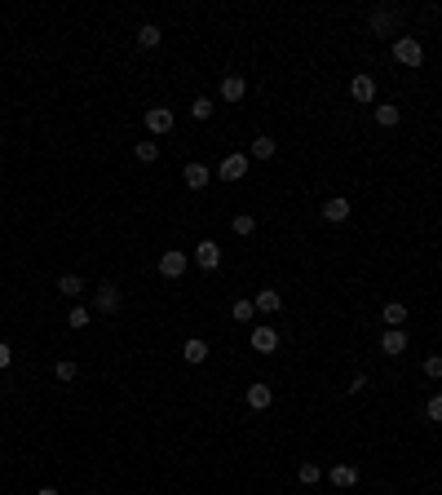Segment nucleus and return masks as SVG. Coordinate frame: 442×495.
Instances as JSON below:
<instances>
[{"label": "nucleus", "mask_w": 442, "mask_h": 495, "mask_svg": "<svg viewBox=\"0 0 442 495\" xmlns=\"http://www.w3.org/2000/svg\"><path fill=\"white\" fill-rule=\"evenodd\" d=\"M9 362H13V350H9V345H5V341H0V372H5V367H9Z\"/></svg>", "instance_id": "2f4dec72"}, {"label": "nucleus", "mask_w": 442, "mask_h": 495, "mask_svg": "<svg viewBox=\"0 0 442 495\" xmlns=\"http://www.w3.org/2000/svg\"><path fill=\"white\" fill-rule=\"evenodd\" d=\"M381 319H385V327H403V319H407V305H403V301H389V305L381 310Z\"/></svg>", "instance_id": "412c9836"}, {"label": "nucleus", "mask_w": 442, "mask_h": 495, "mask_svg": "<svg viewBox=\"0 0 442 495\" xmlns=\"http://www.w3.org/2000/svg\"><path fill=\"white\" fill-rule=\"evenodd\" d=\"M231 226H235V235H252V230H257V217H252V212H239Z\"/></svg>", "instance_id": "c85d7f7f"}, {"label": "nucleus", "mask_w": 442, "mask_h": 495, "mask_svg": "<svg viewBox=\"0 0 442 495\" xmlns=\"http://www.w3.org/2000/svg\"><path fill=\"white\" fill-rule=\"evenodd\" d=\"M327 482L340 487V491H350V487H358V469L354 465H332V469H327Z\"/></svg>", "instance_id": "f8f14e48"}, {"label": "nucleus", "mask_w": 442, "mask_h": 495, "mask_svg": "<svg viewBox=\"0 0 442 495\" xmlns=\"http://www.w3.org/2000/svg\"><path fill=\"white\" fill-rule=\"evenodd\" d=\"M182 358H186V362H190V367H199V362H204V358H208V345H204V341H199V336H190V341H186V345H182Z\"/></svg>", "instance_id": "f3484780"}, {"label": "nucleus", "mask_w": 442, "mask_h": 495, "mask_svg": "<svg viewBox=\"0 0 442 495\" xmlns=\"http://www.w3.org/2000/svg\"><path fill=\"white\" fill-rule=\"evenodd\" d=\"M142 120H146V128H151V138H159V133H168V128L177 124V115H173L168 106H151Z\"/></svg>", "instance_id": "20e7f679"}, {"label": "nucleus", "mask_w": 442, "mask_h": 495, "mask_svg": "<svg viewBox=\"0 0 442 495\" xmlns=\"http://www.w3.org/2000/svg\"><path fill=\"white\" fill-rule=\"evenodd\" d=\"M54 376H58V381H62V385H71V381H75V376H80V362H71V358H62V362H58V367H54Z\"/></svg>", "instance_id": "393cba45"}, {"label": "nucleus", "mask_w": 442, "mask_h": 495, "mask_svg": "<svg viewBox=\"0 0 442 495\" xmlns=\"http://www.w3.org/2000/svg\"><path fill=\"white\" fill-rule=\"evenodd\" d=\"M350 217V200H345V195H332V200H327L323 204V221H332V226H340V221H345Z\"/></svg>", "instance_id": "ddd939ff"}, {"label": "nucleus", "mask_w": 442, "mask_h": 495, "mask_svg": "<svg viewBox=\"0 0 442 495\" xmlns=\"http://www.w3.org/2000/svg\"><path fill=\"white\" fill-rule=\"evenodd\" d=\"M0 420H5V416H0Z\"/></svg>", "instance_id": "72a5a7b5"}, {"label": "nucleus", "mask_w": 442, "mask_h": 495, "mask_svg": "<svg viewBox=\"0 0 442 495\" xmlns=\"http://www.w3.org/2000/svg\"><path fill=\"white\" fill-rule=\"evenodd\" d=\"M231 319L252 323V319H257V305H252V301H235V305H231Z\"/></svg>", "instance_id": "bb28decb"}, {"label": "nucleus", "mask_w": 442, "mask_h": 495, "mask_svg": "<svg viewBox=\"0 0 442 495\" xmlns=\"http://www.w3.org/2000/svg\"><path fill=\"white\" fill-rule=\"evenodd\" d=\"M212 111H217V102H212V97H195V102H190V115H195V120H212Z\"/></svg>", "instance_id": "b1692460"}, {"label": "nucleus", "mask_w": 442, "mask_h": 495, "mask_svg": "<svg viewBox=\"0 0 442 495\" xmlns=\"http://www.w3.org/2000/svg\"><path fill=\"white\" fill-rule=\"evenodd\" d=\"M350 97H354V102H363V106L376 102V80H372L367 71H358V75L350 80Z\"/></svg>", "instance_id": "0eeeda50"}, {"label": "nucleus", "mask_w": 442, "mask_h": 495, "mask_svg": "<svg viewBox=\"0 0 442 495\" xmlns=\"http://www.w3.org/2000/svg\"><path fill=\"white\" fill-rule=\"evenodd\" d=\"M120 301H124V296H120L116 283H97V288H93V310H97V314H116Z\"/></svg>", "instance_id": "f03ea898"}, {"label": "nucleus", "mask_w": 442, "mask_h": 495, "mask_svg": "<svg viewBox=\"0 0 442 495\" xmlns=\"http://www.w3.org/2000/svg\"><path fill=\"white\" fill-rule=\"evenodd\" d=\"M159 40H164V31H159L155 23H146V27H137V44H142V49H155Z\"/></svg>", "instance_id": "5701e85b"}, {"label": "nucleus", "mask_w": 442, "mask_h": 495, "mask_svg": "<svg viewBox=\"0 0 442 495\" xmlns=\"http://www.w3.org/2000/svg\"><path fill=\"white\" fill-rule=\"evenodd\" d=\"M279 146H274V138H257L252 146H248V159H270Z\"/></svg>", "instance_id": "4be33fe9"}, {"label": "nucleus", "mask_w": 442, "mask_h": 495, "mask_svg": "<svg viewBox=\"0 0 442 495\" xmlns=\"http://www.w3.org/2000/svg\"><path fill=\"white\" fill-rule=\"evenodd\" d=\"M221 181H239V177H248V155H226L221 159V169H217Z\"/></svg>", "instance_id": "1a4fd4ad"}, {"label": "nucleus", "mask_w": 442, "mask_h": 495, "mask_svg": "<svg viewBox=\"0 0 442 495\" xmlns=\"http://www.w3.org/2000/svg\"><path fill=\"white\" fill-rule=\"evenodd\" d=\"M394 58L403 62V67H420V62H424V44L416 36H394Z\"/></svg>", "instance_id": "f257e3e1"}, {"label": "nucleus", "mask_w": 442, "mask_h": 495, "mask_svg": "<svg viewBox=\"0 0 442 495\" xmlns=\"http://www.w3.org/2000/svg\"><path fill=\"white\" fill-rule=\"evenodd\" d=\"M89 323H93V310L75 301V305L67 310V327H75V332H80V327H89Z\"/></svg>", "instance_id": "6ab92c4d"}, {"label": "nucleus", "mask_w": 442, "mask_h": 495, "mask_svg": "<svg viewBox=\"0 0 442 495\" xmlns=\"http://www.w3.org/2000/svg\"><path fill=\"white\" fill-rule=\"evenodd\" d=\"M420 367H424V376H429V381H442V354H429Z\"/></svg>", "instance_id": "c756f323"}, {"label": "nucleus", "mask_w": 442, "mask_h": 495, "mask_svg": "<svg viewBox=\"0 0 442 495\" xmlns=\"http://www.w3.org/2000/svg\"><path fill=\"white\" fill-rule=\"evenodd\" d=\"M182 177H186V190H204L208 181H212V173H208V164H199V159H190L186 169H182Z\"/></svg>", "instance_id": "9d476101"}, {"label": "nucleus", "mask_w": 442, "mask_h": 495, "mask_svg": "<svg viewBox=\"0 0 442 495\" xmlns=\"http://www.w3.org/2000/svg\"><path fill=\"white\" fill-rule=\"evenodd\" d=\"M195 266L199 270H221V243L217 239H199L195 243Z\"/></svg>", "instance_id": "7ed1b4c3"}, {"label": "nucleus", "mask_w": 442, "mask_h": 495, "mask_svg": "<svg viewBox=\"0 0 442 495\" xmlns=\"http://www.w3.org/2000/svg\"><path fill=\"white\" fill-rule=\"evenodd\" d=\"M159 274L164 279H182L186 274V252H182V248H168V252L159 257Z\"/></svg>", "instance_id": "423d86ee"}, {"label": "nucleus", "mask_w": 442, "mask_h": 495, "mask_svg": "<svg viewBox=\"0 0 442 495\" xmlns=\"http://www.w3.org/2000/svg\"><path fill=\"white\" fill-rule=\"evenodd\" d=\"M424 416H429L434 424H442V393H434V398H429V407H424Z\"/></svg>", "instance_id": "7c9ffc66"}, {"label": "nucleus", "mask_w": 442, "mask_h": 495, "mask_svg": "<svg viewBox=\"0 0 442 495\" xmlns=\"http://www.w3.org/2000/svg\"><path fill=\"white\" fill-rule=\"evenodd\" d=\"M36 495H58V491H54V487H40V491H36Z\"/></svg>", "instance_id": "473e14b6"}, {"label": "nucleus", "mask_w": 442, "mask_h": 495, "mask_svg": "<svg viewBox=\"0 0 442 495\" xmlns=\"http://www.w3.org/2000/svg\"><path fill=\"white\" fill-rule=\"evenodd\" d=\"M407 350V332H403V327H389V332L381 336V354H389V358H398Z\"/></svg>", "instance_id": "2eb2a0df"}, {"label": "nucleus", "mask_w": 442, "mask_h": 495, "mask_svg": "<svg viewBox=\"0 0 442 495\" xmlns=\"http://www.w3.org/2000/svg\"><path fill=\"white\" fill-rule=\"evenodd\" d=\"M58 292L71 296V301H80V296H85V279H80V274H62L58 279Z\"/></svg>", "instance_id": "a211bd4d"}, {"label": "nucleus", "mask_w": 442, "mask_h": 495, "mask_svg": "<svg viewBox=\"0 0 442 495\" xmlns=\"http://www.w3.org/2000/svg\"><path fill=\"white\" fill-rule=\"evenodd\" d=\"M252 305H257V314H279V305H283V296H279V288H261Z\"/></svg>", "instance_id": "4468645a"}, {"label": "nucleus", "mask_w": 442, "mask_h": 495, "mask_svg": "<svg viewBox=\"0 0 442 495\" xmlns=\"http://www.w3.org/2000/svg\"><path fill=\"white\" fill-rule=\"evenodd\" d=\"M248 345H252L257 354H274V350H279V332H274V327H252Z\"/></svg>", "instance_id": "6e6552de"}, {"label": "nucleus", "mask_w": 442, "mask_h": 495, "mask_svg": "<svg viewBox=\"0 0 442 495\" xmlns=\"http://www.w3.org/2000/svg\"><path fill=\"white\" fill-rule=\"evenodd\" d=\"M243 93H248V80L243 75H226L221 80V102H239Z\"/></svg>", "instance_id": "dca6fc26"}, {"label": "nucleus", "mask_w": 442, "mask_h": 495, "mask_svg": "<svg viewBox=\"0 0 442 495\" xmlns=\"http://www.w3.org/2000/svg\"><path fill=\"white\" fill-rule=\"evenodd\" d=\"M133 155H137L142 164H155V159H159V142H137Z\"/></svg>", "instance_id": "a878e982"}, {"label": "nucleus", "mask_w": 442, "mask_h": 495, "mask_svg": "<svg viewBox=\"0 0 442 495\" xmlns=\"http://www.w3.org/2000/svg\"><path fill=\"white\" fill-rule=\"evenodd\" d=\"M367 31H372V36H394V31H398V18H394V9H372V18H367Z\"/></svg>", "instance_id": "39448f33"}, {"label": "nucleus", "mask_w": 442, "mask_h": 495, "mask_svg": "<svg viewBox=\"0 0 442 495\" xmlns=\"http://www.w3.org/2000/svg\"><path fill=\"white\" fill-rule=\"evenodd\" d=\"M297 477H301V482L309 487V482H319V477H323V469L314 465V460H301V469H297Z\"/></svg>", "instance_id": "cd10ccee"}, {"label": "nucleus", "mask_w": 442, "mask_h": 495, "mask_svg": "<svg viewBox=\"0 0 442 495\" xmlns=\"http://www.w3.org/2000/svg\"><path fill=\"white\" fill-rule=\"evenodd\" d=\"M243 403H248L252 411H266V407L274 403V389H270V385H261V381H257V385H248V389H243Z\"/></svg>", "instance_id": "9b49d317"}, {"label": "nucleus", "mask_w": 442, "mask_h": 495, "mask_svg": "<svg viewBox=\"0 0 442 495\" xmlns=\"http://www.w3.org/2000/svg\"><path fill=\"white\" fill-rule=\"evenodd\" d=\"M398 120H403V111H398L394 102H385V106H376V124H381V128H398Z\"/></svg>", "instance_id": "aec40b11"}]
</instances>
